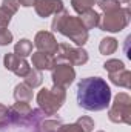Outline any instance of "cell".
<instances>
[{"label":"cell","instance_id":"6da1fadb","mask_svg":"<svg viewBox=\"0 0 131 132\" xmlns=\"http://www.w3.org/2000/svg\"><path fill=\"white\" fill-rule=\"evenodd\" d=\"M77 103L85 111L99 112L110 106L111 89L100 77H88L77 85Z\"/></svg>","mask_w":131,"mask_h":132},{"label":"cell","instance_id":"7a4b0ae2","mask_svg":"<svg viewBox=\"0 0 131 132\" xmlns=\"http://www.w3.org/2000/svg\"><path fill=\"white\" fill-rule=\"evenodd\" d=\"M51 29L68 37L71 42H74L80 48L88 42V31L85 29L80 19L76 15H71L65 8L60 12L54 14L51 22Z\"/></svg>","mask_w":131,"mask_h":132},{"label":"cell","instance_id":"3957f363","mask_svg":"<svg viewBox=\"0 0 131 132\" xmlns=\"http://www.w3.org/2000/svg\"><path fill=\"white\" fill-rule=\"evenodd\" d=\"M35 100H37L39 109L45 115H56L66 100V89L60 88V86H56V85L51 89L43 88L39 91Z\"/></svg>","mask_w":131,"mask_h":132},{"label":"cell","instance_id":"277c9868","mask_svg":"<svg viewBox=\"0 0 131 132\" xmlns=\"http://www.w3.org/2000/svg\"><path fill=\"white\" fill-rule=\"evenodd\" d=\"M131 11L130 8H119L111 12H103L99 20V28L105 32H120L130 25Z\"/></svg>","mask_w":131,"mask_h":132},{"label":"cell","instance_id":"5b68a950","mask_svg":"<svg viewBox=\"0 0 131 132\" xmlns=\"http://www.w3.org/2000/svg\"><path fill=\"white\" fill-rule=\"evenodd\" d=\"M108 118L116 125H131V97L127 92H119L114 97Z\"/></svg>","mask_w":131,"mask_h":132},{"label":"cell","instance_id":"8992f818","mask_svg":"<svg viewBox=\"0 0 131 132\" xmlns=\"http://www.w3.org/2000/svg\"><path fill=\"white\" fill-rule=\"evenodd\" d=\"M54 59H56V63H69L72 66H82L88 62V52L80 46L74 48L68 43H59Z\"/></svg>","mask_w":131,"mask_h":132},{"label":"cell","instance_id":"52a82bcc","mask_svg":"<svg viewBox=\"0 0 131 132\" xmlns=\"http://www.w3.org/2000/svg\"><path fill=\"white\" fill-rule=\"evenodd\" d=\"M51 78L56 86L66 89L74 81L76 71H74L72 65H69V63H56V66L51 69Z\"/></svg>","mask_w":131,"mask_h":132},{"label":"cell","instance_id":"ba28073f","mask_svg":"<svg viewBox=\"0 0 131 132\" xmlns=\"http://www.w3.org/2000/svg\"><path fill=\"white\" fill-rule=\"evenodd\" d=\"M3 66H5L8 71L14 72V74H16L17 77H20V78H23V77L30 72V69H31L30 63H28L25 59L16 55L14 52L5 54V57H3Z\"/></svg>","mask_w":131,"mask_h":132},{"label":"cell","instance_id":"9c48e42d","mask_svg":"<svg viewBox=\"0 0 131 132\" xmlns=\"http://www.w3.org/2000/svg\"><path fill=\"white\" fill-rule=\"evenodd\" d=\"M34 46L40 52H46V54L54 55L56 51H57L59 43H57V40H56L53 32H49V31H39L35 34V37H34Z\"/></svg>","mask_w":131,"mask_h":132},{"label":"cell","instance_id":"30bf717a","mask_svg":"<svg viewBox=\"0 0 131 132\" xmlns=\"http://www.w3.org/2000/svg\"><path fill=\"white\" fill-rule=\"evenodd\" d=\"M34 9H35V14L39 17L46 19L49 15L60 12L63 9V2L62 0H35Z\"/></svg>","mask_w":131,"mask_h":132},{"label":"cell","instance_id":"8fae6325","mask_svg":"<svg viewBox=\"0 0 131 132\" xmlns=\"http://www.w3.org/2000/svg\"><path fill=\"white\" fill-rule=\"evenodd\" d=\"M31 55H33L34 69H37V71H40V72H42V71H51V69L56 66V59H54V55H51V54L37 51V52L31 54Z\"/></svg>","mask_w":131,"mask_h":132},{"label":"cell","instance_id":"7c38bea8","mask_svg":"<svg viewBox=\"0 0 131 132\" xmlns=\"http://www.w3.org/2000/svg\"><path fill=\"white\" fill-rule=\"evenodd\" d=\"M108 78L116 86H120V88H125V89H130L131 88V72L127 68L122 69V71H117V72L110 74Z\"/></svg>","mask_w":131,"mask_h":132},{"label":"cell","instance_id":"4fadbf2b","mask_svg":"<svg viewBox=\"0 0 131 132\" xmlns=\"http://www.w3.org/2000/svg\"><path fill=\"white\" fill-rule=\"evenodd\" d=\"M79 19H80V22L83 23L85 29H86V31H90V29H93V28L99 26V20H100V15H99V14L96 12V11H94V9H88V11L82 12Z\"/></svg>","mask_w":131,"mask_h":132},{"label":"cell","instance_id":"5bb4252c","mask_svg":"<svg viewBox=\"0 0 131 132\" xmlns=\"http://www.w3.org/2000/svg\"><path fill=\"white\" fill-rule=\"evenodd\" d=\"M14 98H16V101L30 103L33 100V89L28 85H25V83H19L14 88Z\"/></svg>","mask_w":131,"mask_h":132},{"label":"cell","instance_id":"9a60e30c","mask_svg":"<svg viewBox=\"0 0 131 132\" xmlns=\"http://www.w3.org/2000/svg\"><path fill=\"white\" fill-rule=\"evenodd\" d=\"M31 52H33V42L28 38H20L14 46V54L22 59H26L28 55H31Z\"/></svg>","mask_w":131,"mask_h":132},{"label":"cell","instance_id":"2e32d148","mask_svg":"<svg viewBox=\"0 0 131 132\" xmlns=\"http://www.w3.org/2000/svg\"><path fill=\"white\" fill-rule=\"evenodd\" d=\"M117 46H119V43H117V40L114 37H105V38L100 40L99 51L103 55H111V54H114L117 51Z\"/></svg>","mask_w":131,"mask_h":132},{"label":"cell","instance_id":"e0dca14e","mask_svg":"<svg viewBox=\"0 0 131 132\" xmlns=\"http://www.w3.org/2000/svg\"><path fill=\"white\" fill-rule=\"evenodd\" d=\"M60 126H62V121L60 120H45L43 118L35 126L34 132H59Z\"/></svg>","mask_w":131,"mask_h":132},{"label":"cell","instance_id":"ac0fdd59","mask_svg":"<svg viewBox=\"0 0 131 132\" xmlns=\"http://www.w3.org/2000/svg\"><path fill=\"white\" fill-rule=\"evenodd\" d=\"M25 78V85H28L31 89H35V88H39L40 85H42V81H43V75H42V72L40 71H37V69H30V72L23 77Z\"/></svg>","mask_w":131,"mask_h":132},{"label":"cell","instance_id":"d6986e66","mask_svg":"<svg viewBox=\"0 0 131 132\" xmlns=\"http://www.w3.org/2000/svg\"><path fill=\"white\" fill-rule=\"evenodd\" d=\"M97 0H71V6L77 14H82L88 9H93Z\"/></svg>","mask_w":131,"mask_h":132},{"label":"cell","instance_id":"ffe728a7","mask_svg":"<svg viewBox=\"0 0 131 132\" xmlns=\"http://www.w3.org/2000/svg\"><path fill=\"white\" fill-rule=\"evenodd\" d=\"M103 68H105V71H106L108 74H113V72H117V71L125 69V65H123V62L119 60V59H110V60H106V62L103 63Z\"/></svg>","mask_w":131,"mask_h":132},{"label":"cell","instance_id":"44dd1931","mask_svg":"<svg viewBox=\"0 0 131 132\" xmlns=\"http://www.w3.org/2000/svg\"><path fill=\"white\" fill-rule=\"evenodd\" d=\"M96 3L103 12H111V11H116V9L120 8L119 0H97Z\"/></svg>","mask_w":131,"mask_h":132},{"label":"cell","instance_id":"7402d4cb","mask_svg":"<svg viewBox=\"0 0 131 132\" xmlns=\"http://www.w3.org/2000/svg\"><path fill=\"white\" fill-rule=\"evenodd\" d=\"M76 125H77L83 132H93V129H94V120H93L91 117H86V115L77 118Z\"/></svg>","mask_w":131,"mask_h":132},{"label":"cell","instance_id":"603a6c76","mask_svg":"<svg viewBox=\"0 0 131 132\" xmlns=\"http://www.w3.org/2000/svg\"><path fill=\"white\" fill-rule=\"evenodd\" d=\"M9 126V109L0 103V129H5Z\"/></svg>","mask_w":131,"mask_h":132},{"label":"cell","instance_id":"cb8c5ba5","mask_svg":"<svg viewBox=\"0 0 131 132\" xmlns=\"http://www.w3.org/2000/svg\"><path fill=\"white\" fill-rule=\"evenodd\" d=\"M19 0H3L2 2V8L6 9L11 15H14L17 11H19Z\"/></svg>","mask_w":131,"mask_h":132},{"label":"cell","instance_id":"d4e9b609","mask_svg":"<svg viewBox=\"0 0 131 132\" xmlns=\"http://www.w3.org/2000/svg\"><path fill=\"white\" fill-rule=\"evenodd\" d=\"M12 38H14V35H12V32L8 28L0 29V46H8L12 42Z\"/></svg>","mask_w":131,"mask_h":132},{"label":"cell","instance_id":"484cf974","mask_svg":"<svg viewBox=\"0 0 131 132\" xmlns=\"http://www.w3.org/2000/svg\"><path fill=\"white\" fill-rule=\"evenodd\" d=\"M11 19H12V15H11L6 9H3V8L0 6V29L8 28V25L11 23Z\"/></svg>","mask_w":131,"mask_h":132},{"label":"cell","instance_id":"4316f807","mask_svg":"<svg viewBox=\"0 0 131 132\" xmlns=\"http://www.w3.org/2000/svg\"><path fill=\"white\" fill-rule=\"evenodd\" d=\"M59 132H83V131H82L76 123H69V125H63V123H62Z\"/></svg>","mask_w":131,"mask_h":132},{"label":"cell","instance_id":"83f0119b","mask_svg":"<svg viewBox=\"0 0 131 132\" xmlns=\"http://www.w3.org/2000/svg\"><path fill=\"white\" fill-rule=\"evenodd\" d=\"M34 2L35 0H19V5L25 6V8H30V6H34Z\"/></svg>","mask_w":131,"mask_h":132},{"label":"cell","instance_id":"f1b7e54d","mask_svg":"<svg viewBox=\"0 0 131 132\" xmlns=\"http://www.w3.org/2000/svg\"><path fill=\"white\" fill-rule=\"evenodd\" d=\"M131 0H119V3H130Z\"/></svg>","mask_w":131,"mask_h":132},{"label":"cell","instance_id":"f546056e","mask_svg":"<svg viewBox=\"0 0 131 132\" xmlns=\"http://www.w3.org/2000/svg\"><path fill=\"white\" fill-rule=\"evenodd\" d=\"M99 132H103V131H99Z\"/></svg>","mask_w":131,"mask_h":132}]
</instances>
